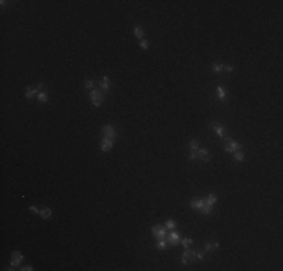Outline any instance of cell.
I'll list each match as a JSON object with an SVG mask.
<instances>
[{
	"label": "cell",
	"instance_id": "cell-6",
	"mask_svg": "<svg viewBox=\"0 0 283 271\" xmlns=\"http://www.w3.org/2000/svg\"><path fill=\"white\" fill-rule=\"evenodd\" d=\"M211 127H212V130L216 131V134L218 136V137L223 139L224 136H226V128L223 125H220L218 122H211Z\"/></svg>",
	"mask_w": 283,
	"mask_h": 271
},
{
	"label": "cell",
	"instance_id": "cell-20",
	"mask_svg": "<svg viewBox=\"0 0 283 271\" xmlns=\"http://www.w3.org/2000/svg\"><path fill=\"white\" fill-rule=\"evenodd\" d=\"M235 154V161H238V163H241V161H244V154L241 152V151H236V152H233Z\"/></svg>",
	"mask_w": 283,
	"mask_h": 271
},
{
	"label": "cell",
	"instance_id": "cell-18",
	"mask_svg": "<svg viewBox=\"0 0 283 271\" xmlns=\"http://www.w3.org/2000/svg\"><path fill=\"white\" fill-rule=\"evenodd\" d=\"M134 35L139 38V39H143V35H145L143 29H142L140 26H136V27H134Z\"/></svg>",
	"mask_w": 283,
	"mask_h": 271
},
{
	"label": "cell",
	"instance_id": "cell-5",
	"mask_svg": "<svg viewBox=\"0 0 283 271\" xmlns=\"http://www.w3.org/2000/svg\"><path fill=\"white\" fill-rule=\"evenodd\" d=\"M193 261H194V250H190V248H187L185 253L182 254V263H184V265H190Z\"/></svg>",
	"mask_w": 283,
	"mask_h": 271
},
{
	"label": "cell",
	"instance_id": "cell-17",
	"mask_svg": "<svg viewBox=\"0 0 283 271\" xmlns=\"http://www.w3.org/2000/svg\"><path fill=\"white\" fill-rule=\"evenodd\" d=\"M212 71L216 72V74H220L221 71H223V63H220V62H214V63H212Z\"/></svg>",
	"mask_w": 283,
	"mask_h": 271
},
{
	"label": "cell",
	"instance_id": "cell-22",
	"mask_svg": "<svg viewBox=\"0 0 283 271\" xmlns=\"http://www.w3.org/2000/svg\"><path fill=\"white\" fill-rule=\"evenodd\" d=\"M199 148H200V145H199V140H191L190 142V149L191 151H199Z\"/></svg>",
	"mask_w": 283,
	"mask_h": 271
},
{
	"label": "cell",
	"instance_id": "cell-9",
	"mask_svg": "<svg viewBox=\"0 0 283 271\" xmlns=\"http://www.w3.org/2000/svg\"><path fill=\"white\" fill-rule=\"evenodd\" d=\"M21 261H23V254H21V252H14V253H12V259H11V265H12V267H18Z\"/></svg>",
	"mask_w": 283,
	"mask_h": 271
},
{
	"label": "cell",
	"instance_id": "cell-11",
	"mask_svg": "<svg viewBox=\"0 0 283 271\" xmlns=\"http://www.w3.org/2000/svg\"><path fill=\"white\" fill-rule=\"evenodd\" d=\"M190 206L196 209V211H202V208L205 206V199H197V200H191Z\"/></svg>",
	"mask_w": 283,
	"mask_h": 271
},
{
	"label": "cell",
	"instance_id": "cell-3",
	"mask_svg": "<svg viewBox=\"0 0 283 271\" xmlns=\"http://www.w3.org/2000/svg\"><path fill=\"white\" fill-rule=\"evenodd\" d=\"M152 235H154L157 239H164L167 237V228H163V226H154L152 228Z\"/></svg>",
	"mask_w": 283,
	"mask_h": 271
},
{
	"label": "cell",
	"instance_id": "cell-13",
	"mask_svg": "<svg viewBox=\"0 0 283 271\" xmlns=\"http://www.w3.org/2000/svg\"><path fill=\"white\" fill-rule=\"evenodd\" d=\"M217 94H218V98H220L221 102H227V100H226V92H224L223 86H217Z\"/></svg>",
	"mask_w": 283,
	"mask_h": 271
},
{
	"label": "cell",
	"instance_id": "cell-10",
	"mask_svg": "<svg viewBox=\"0 0 283 271\" xmlns=\"http://www.w3.org/2000/svg\"><path fill=\"white\" fill-rule=\"evenodd\" d=\"M41 87H42V85H38L36 87L27 86V87H26V98H33V96L38 94V90H39Z\"/></svg>",
	"mask_w": 283,
	"mask_h": 271
},
{
	"label": "cell",
	"instance_id": "cell-4",
	"mask_svg": "<svg viewBox=\"0 0 283 271\" xmlns=\"http://www.w3.org/2000/svg\"><path fill=\"white\" fill-rule=\"evenodd\" d=\"M241 148H242L241 143L233 142V140H231V139L226 140V145H224V151H226V152H236V151H240Z\"/></svg>",
	"mask_w": 283,
	"mask_h": 271
},
{
	"label": "cell",
	"instance_id": "cell-23",
	"mask_svg": "<svg viewBox=\"0 0 283 271\" xmlns=\"http://www.w3.org/2000/svg\"><path fill=\"white\" fill-rule=\"evenodd\" d=\"M166 228H167V229H170V230H173L175 228H176V223H175V221L172 220V218H169V220L166 221Z\"/></svg>",
	"mask_w": 283,
	"mask_h": 271
},
{
	"label": "cell",
	"instance_id": "cell-27",
	"mask_svg": "<svg viewBox=\"0 0 283 271\" xmlns=\"http://www.w3.org/2000/svg\"><path fill=\"white\" fill-rule=\"evenodd\" d=\"M205 252H211V250H214V246H212V241H206L205 243Z\"/></svg>",
	"mask_w": 283,
	"mask_h": 271
},
{
	"label": "cell",
	"instance_id": "cell-24",
	"mask_svg": "<svg viewBox=\"0 0 283 271\" xmlns=\"http://www.w3.org/2000/svg\"><path fill=\"white\" fill-rule=\"evenodd\" d=\"M199 158V154H197V151H191V152L188 154V160L190 161H196Z\"/></svg>",
	"mask_w": 283,
	"mask_h": 271
},
{
	"label": "cell",
	"instance_id": "cell-2",
	"mask_svg": "<svg viewBox=\"0 0 283 271\" xmlns=\"http://www.w3.org/2000/svg\"><path fill=\"white\" fill-rule=\"evenodd\" d=\"M166 243L170 244V246H178V244H181V237H179V233L175 232V229H173L170 233H167Z\"/></svg>",
	"mask_w": 283,
	"mask_h": 271
},
{
	"label": "cell",
	"instance_id": "cell-33",
	"mask_svg": "<svg viewBox=\"0 0 283 271\" xmlns=\"http://www.w3.org/2000/svg\"><path fill=\"white\" fill-rule=\"evenodd\" d=\"M21 270H23V271H32L33 268H32V267H30V265H26V267H23Z\"/></svg>",
	"mask_w": 283,
	"mask_h": 271
},
{
	"label": "cell",
	"instance_id": "cell-31",
	"mask_svg": "<svg viewBox=\"0 0 283 271\" xmlns=\"http://www.w3.org/2000/svg\"><path fill=\"white\" fill-rule=\"evenodd\" d=\"M223 71H226V72H232V71H233V66L229 65V63H227V65H223Z\"/></svg>",
	"mask_w": 283,
	"mask_h": 271
},
{
	"label": "cell",
	"instance_id": "cell-25",
	"mask_svg": "<svg viewBox=\"0 0 283 271\" xmlns=\"http://www.w3.org/2000/svg\"><path fill=\"white\" fill-rule=\"evenodd\" d=\"M166 241L164 239H158V243H157V248H158V250H164V248H166Z\"/></svg>",
	"mask_w": 283,
	"mask_h": 271
},
{
	"label": "cell",
	"instance_id": "cell-1",
	"mask_svg": "<svg viewBox=\"0 0 283 271\" xmlns=\"http://www.w3.org/2000/svg\"><path fill=\"white\" fill-rule=\"evenodd\" d=\"M90 98H92V104L95 105V107H99V105L103 104V101H104V95H103L101 90H98V89L90 90Z\"/></svg>",
	"mask_w": 283,
	"mask_h": 271
},
{
	"label": "cell",
	"instance_id": "cell-26",
	"mask_svg": "<svg viewBox=\"0 0 283 271\" xmlns=\"http://www.w3.org/2000/svg\"><path fill=\"white\" fill-rule=\"evenodd\" d=\"M200 213H203V214H211V213H212V206H211V205H206V203H205V206L202 208Z\"/></svg>",
	"mask_w": 283,
	"mask_h": 271
},
{
	"label": "cell",
	"instance_id": "cell-7",
	"mask_svg": "<svg viewBox=\"0 0 283 271\" xmlns=\"http://www.w3.org/2000/svg\"><path fill=\"white\" fill-rule=\"evenodd\" d=\"M113 143H114V139L104 137L103 142H101V151H103V152H109V151L112 149V146H113Z\"/></svg>",
	"mask_w": 283,
	"mask_h": 271
},
{
	"label": "cell",
	"instance_id": "cell-8",
	"mask_svg": "<svg viewBox=\"0 0 283 271\" xmlns=\"http://www.w3.org/2000/svg\"><path fill=\"white\" fill-rule=\"evenodd\" d=\"M197 154H199V158H200L202 161H205V163H208L211 160V152L206 148H199Z\"/></svg>",
	"mask_w": 283,
	"mask_h": 271
},
{
	"label": "cell",
	"instance_id": "cell-15",
	"mask_svg": "<svg viewBox=\"0 0 283 271\" xmlns=\"http://www.w3.org/2000/svg\"><path fill=\"white\" fill-rule=\"evenodd\" d=\"M101 89L105 90V92L110 89V80H109V77H107V75H104V78H103V81H101Z\"/></svg>",
	"mask_w": 283,
	"mask_h": 271
},
{
	"label": "cell",
	"instance_id": "cell-29",
	"mask_svg": "<svg viewBox=\"0 0 283 271\" xmlns=\"http://www.w3.org/2000/svg\"><path fill=\"white\" fill-rule=\"evenodd\" d=\"M85 87L89 89V90H92V87H94V81H92V80H86V81H85Z\"/></svg>",
	"mask_w": 283,
	"mask_h": 271
},
{
	"label": "cell",
	"instance_id": "cell-32",
	"mask_svg": "<svg viewBox=\"0 0 283 271\" xmlns=\"http://www.w3.org/2000/svg\"><path fill=\"white\" fill-rule=\"evenodd\" d=\"M29 211H30V213H32V214L39 213V209H38V206H35V205H32V206H30V208H29Z\"/></svg>",
	"mask_w": 283,
	"mask_h": 271
},
{
	"label": "cell",
	"instance_id": "cell-30",
	"mask_svg": "<svg viewBox=\"0 0 283 271\" xmlns=\"http://www.w3.org/2000/svg\"><path fill=\"white\" fill-rule=\"evenodd\" d=\"M194 258H196V259H199V261H203V259H205V253L194 252Z\"/></svg>",
	"mask_w": 283,
	"mask_h": 271
},
{
	"label": "cell",
	"instance_id": "cell-14",
	"mask_svg": "<svg viewBox=\"0 0 283 271\" xmlns=\"http://www.w3.org/2000/svg\"><path fill=\"white\" fill-rule=\"evenodd\" d=\"M39 214H41V217L44 220H47V218H50L53 215V211H51V208H44V209L39 211Z\"/></svg>",
	"mask_w": 283,
	"mask_h": 271
},
{
	"label": "cell",
	"instance_id": "cell-28",
	"mask_svg": "<svg viewBox=\"0 0 283 271\" xmlns=\"http://www.w3.org/2000/svg\"><path fill=\"white\" fill-rule=\"evenodd\" d=\"M140 47H142L143 50H148V48H149L148 41H146V39H140Z\"/></svg>",
	"mask_w": 283,
	"mask_h": 271
},
{
	"label": "cell",
	"instance_id": "cell-21",
	"mask_svg": "<svg viewBox=\"0 0 283 271\" xmlns=\"http://www.w3.org/2000/svg\"><path fill=\"white\" fill-rule=\"evenodd\" d=\"M181 244L184 246L185 248H190V246L193 244V239H191V238H184V239H181Z\"/></svg>",
	"mask_w": 283,
	"mask_h": 271
},
{
	"label": "cell",
	"instance_id": "cell-16",
	"mask_svg": "<svg viewBox=\"0 0 283 271\" xmlns=\"http://www.w3.org/2000/svg\"><path fill=\"white\" fill-rule=\"evenodd\" d=\"M216 202H217V196L212 194V193L205 199V203H206V205H211V206H214V203H216Z\"/></svg>",
	"mask_w": 283,
	"mask_h": 271
},
{
	"label": "cell",
	"instance_id": "cell-12",
	"mask_svg": "<svg viewBox=\"0 0 283 271\" xmlns=\"http://www.w3.org/2000/svg\"><path fill=\"white\" fill-rule=\"evenodd\" d=\"M103 131L105 134V137H109V139H114V137H116V131H114V128L112 125H105L103 128Z\"/></svg>",
	"mask_w": 283,
	"mask_h": 271
},
{
	"label": "cell",
	"instance_id": "cell-34",
	"mask_svg": "<svg viewBox=\"0 0 283 271\" xmlns=\"http://www.w3.org/2000/svg\"><path fill=\"white\" fill-rule=\"evenodd\" d=\"M212 246H214V248H218V247H220L218 243H212Z\"/></svg>",
	"mask_w": 283,
	"mask_h": 271
},
{
	"label": "cell",
	"instance_id": "cell-19",
	"mask_svg": "<svg viewBox=\"0 0 283 271\" xmlns=\"http://www.w3.org/2000/svg\"><path fill=\"white\" fill-rule=\"evenodd\" d=\"M38 100H39V102H47L48 101V94L47 92H39L38 94Z\"/></svg>",
	"mask_w": 283,
	"mask_h": 271
}]
</instances>
